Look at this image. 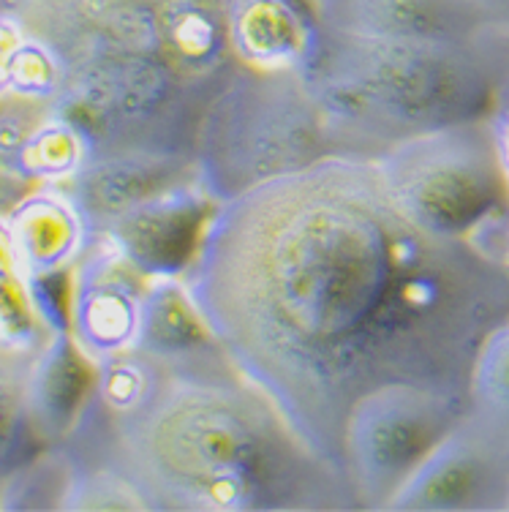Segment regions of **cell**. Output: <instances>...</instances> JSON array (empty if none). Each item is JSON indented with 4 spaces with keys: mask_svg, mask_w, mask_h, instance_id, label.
Returning a JSON list of instances; mask_svg holds the SVG:
<instances>
[{
    "mask_svg": "<svg viewBox=\"0 0 509 512\" xmlns=\"http://www.w3.org/2000/svg\"><path fill=\"white\" fill-rule=\"evenodd\" d=\"M183 284L237 374L341 480L360 395L406 382L469 401L474 357L509 316L504 246L417 229L365 156L221 202Z\"/></svg>",
    "mask_w": 509,
    "mask_h": 512,
    "instance_id": "cell-1",
    "label": "cell"
},
{
    "mask_svg": "<svg viewBox=\"0 0 509 512\" xmlns=\"http://www.w3.org/2000/svg\"><path fill=\"white\" fill-rule=\"evenodd\" d=\"M69 439L104 447L156 512L357 510L349 485L237 368L158 365L123 414L88 401Z\"/></svg>",
    "mask_w": 509,
    "mask_h": 512,
    "instance_id": "cell-2",
    "label": "cell"
},
{
    "mask_svg": "<svg viewBox=\"0 0 509 512\" xmlns=\"http://www.w3.org/2000/svg\"><path fill=\"white\" fill-rule=\"evenodd\" d=\"M509 71V33L384 39L316 22L300 66L335 156L379 158L403 139L485 120Z\"/></svg>",
    "mask_w": 509,
    "mask_h": 512,
    "instance_id": "cell-3",
    "label": "cell"
},
{
    "mask_svg": "<svg viewBox=\"0 0 509 512\" xmlns=\"http://www.w3.org/2000/svg\"><path fill=\"white\" fill-rule=\"evenodd\" d=\"M327 156H335L333 139L300 71L237 63L210 93L196 128V180L218 205Z\"/></svg>",
    "mask_w": 509,
    "mask_h": 512,
    "instance_id": "cell-4",
    "label": "cell"
},
{
    "mask_svg": "<svg viewBox=\"0 0 509 512\" xmlns=\"http://www.w3.org/2000/svg\"><path fill=\"white\" fill-rule=\"evenodd\" d=\"M216 88L183 77L150 52H112L71 63L55 109L88 158L128 150L194 158L199 118Z\"/></svg>",
    "mask_w": 509,
    "mask_h": 512,
    "instance_id": "cell-5",
    "label": "cell"
},
{
    "mask_svg": "<svg viewBox=\"0 0 509 512\" xmlns=\"http://www.w3.org/2000/svg\"><path fill=\"white\" fill-rule=\"evenodd\" d=\"M392 202L441 240H482L509 221V183L488 118L403 139L376 158Z\"/></svg>",
    "mask_w": 509,
    "mask_h": 512,
    "instance_id": "cell-6",
    "label": "cell"
},
{
    "mask_svg": "<svg viewBox=\"0 0 509 512\" xmlns=\"http://www.w3.org/2000/svg\"><path fill=\"white\" fill-rule=\"evenodd\" d=\"M469 414V401L420 384H384L352 404L343 423V480L357 510L384 512L422 458Z\"/></svg>",
    "mask_w": 509,
    "mask_h": 512,
    "instance_id": "cell-7",
    "label": "cell"
},
{
    "mask_svg": "<svg viewBox=\"0 0 509 512\" xmlns=\"http://www.w3.org/2000/svg\"><path fill=\"white\" fill-rule=\"evenodd\" d=\"M507 491L509 442L469 412L422 458L384 512L504 510Z\"/></svg>",
    "mask_w": 509,
    "mask_h": 512,
    "instance_id": "cell-8",
    "label": "cell"
},
{
    "mask_svg": "<svg viewBox=\"0 0 509 512\" xmlns=\"http://www.w3.org/2000/svg\"><path fill=\"white\" fill-rule=\"evenodd\" d=\"M147 281L104 237L93 240L71 265L69 333L93 363L134 346Z\"/></svg>",
    "mask_w": 509,
    "mask_h": 512,
    "instance_id": "cell-9",
    "label": "cell"
},
{
    "mask_svg": "<svg viewBox=\"0 0 509 512\" xmlns=\"http://www.w3.org/2000/svg\"><path fill=\"white\" fill-rule=\"evenodd\" d=\"M216 207L194 180L128 210L101 237L147 278H183Z\"/></svg>",
    "mask_w": 509,
    "mask_h": 512,
    "instance_id": "cell-10",
    "label": "cell"
},
{
    "mask_svg": "<svg viewBox=\"0 0 509 512\" xmlns=\"http://www.w3.org/2000/svg\"><path fill=\"white\" fill-rule=\"evenodd\" d=\"M194 180L196 164L191 156L128 150L85 158L77 172L55 186L74 202L90 237L98 240L128 210Z\"/></svg>",
    "mask_w": 509,
    "mask_h": 512,
    "instance_id": "cell-11",
    "label": "cell"
},
{
    "mask_svg": "<svg viewBox=\"0 0 509 512\" xmlns=\"http://www.w3.org/2000/svg\"><path fill=\"white\" fill-rule=\"evenodd\" d=\"M324 28L384 39L461 41L488 33L474 0H308Z\"/></svg>",
    "mask_w": 509,
    "mask_h": 512,
    "instance_id": "cell-12",
    "label": "cell"
},
{
    "mask_svg": "<svg viewBox=\"0 0 509 512\" xmlns=\"http://www.w3.org/2000/svg\"><path fill=\"white\" fill-rule=\"evenodd\" d=\"M167 371L235 368L224 346L199 314L183 278H150L134 346Z\"/></svg>",
    "mask_w": 509,
    "mask_h": 512,
    "instance_id": "cell-13",
    "label": "cell"
},
{
    "mask_svg": "<svg viewBox=\"0 0 509 512\" xmlns=\"http://www.w3.org/2000/svg\"><path fill=\"white\" fill-rule=\"evenodd\" d=\"M93 384L96 363L79 349L69 330L49 335L47 344L30 357L25 409L44 450L60 447L69 439L88 406Z\"/></svg>",
    "mask_w": 509,
    "mask_h": 512,
    "instance_id": "cell-14",
    "label": "cell"
},
{
    "mask_svg": "<svg viewBox=\"0 0 509 512\" xmlns=\"http://www.w3.org/2000/svg\"><path fill=\"white\" fill-rule=\"evenodd\" d=\"M11 246L28 276L69 273L93 243L85 221L60 186H33L6 213Z\"/></svg>",
    "mask_w": 509,
    "mask_h": 512,
    "instance_id": "cell-15",
    "label": "cell"
},
{
    "mask_svg": "<svg viewBox=\"0 0 509 512\" xmlns=\"http://www.w3.org/2000/svg\"><path fill=\"white\" fill-rule=\"evenodd\" d=\"M226 22L237 63L259 71H300L316 30L308 0H226Z\"/></svg>",
    "mask_w": 509,
    "mask_h": 512,
    "instance_id": "cell-16",
    "label": "cell"
},
{
    "mask_svg": "<svg viewBox=\"0 0 509 512\" xmlns=\"http://www.w3.org/2000/svg\"><path fill=\"white\" fill-rule=\"evenodd\" d=\"M30 357L0 349V483L44 453L25 409Z\"/></svg>",
    "mask_w": 509,
    "mask_h": 512,
    "instance_id": "cell-17",
    "label": "cell"
},
{
    "mask_svg": "<svg viewBox=\"0 0 509 512\" xmlns=\"http://www.w3.org/2000/svg\"><path fill=\"white\" fill-rule=\"evenodd\" d=\"M469 412L509 442V316L485 335L474 357Z\"/></svg>",
    "mask_w": 509,
    "mask_h": 512,
    "instance_id": "cell-18",
    "label": "cell"
},
{
    "mask_svg": "<svg viewBox=\"0 0 509 512\" xmlns=\"http://www.w3.org/2000/svg\"><path fill=\"white\" fill-rule=\"evenodd\" d=\"M490 131H493V139H496V150H499L501 167H504V175H507L509 183V71L504 82H501L499 96H496V107L488 115Z\"/></svg>",
    "mask_w": 509,
    "mask_h": 512,
    "instance_id": "cell-19",
    "label": "cell"
},
{
    "mask_svg": "<svg viewBox=\"0 0 509 512\" xmlns=\"http://www.w3.org/2000/svg\"><path fill=\"white\" fill-rule=\"evenodd\" d=\"M474 6L490 30L509 33V0H474Z\"/></svg>",
    "mask_w": 509,
    "mask_h": 512,
    "instance_id": "cell-20",
    "label": "cell"
},
{
    "mask_svg": "<svg viewBox=\"0 0 509 512\" xmlns=\"http://www.w3.org/2000/svg\"><path fill=\"white\" fill-rule=\"evenodd\" d=\"M504 254H507V262H509V235H507V240H504Z\"/></svg>",
    "mask_w": 509,
    "mask_h": 512,
    "instance_id": "cell-21",
    "label": "cell"
},
{
    "mask_svg": "<svg viewBox=\"0 0 509 512\" xmlns=\"http://www.w3.org/2000/svg\"><path fill=\"white\" fill-rule=\"evenodd\" d=\"M504 510L509 512V491H507V502H504Z\"/></svg>",
    "mask_w": 509,
    "mask_h": 512,
    "instance_id": "cell-22",
    "label": "cell"
}]
</instances>
